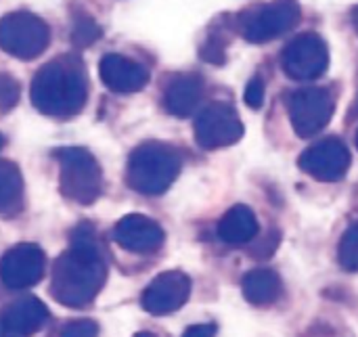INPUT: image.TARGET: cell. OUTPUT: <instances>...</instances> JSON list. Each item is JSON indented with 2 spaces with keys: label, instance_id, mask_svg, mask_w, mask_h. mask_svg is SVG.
<instances>
[{
  "label": "cell",
  "instance_id": "cell-1",
  "mask_svg": "<svg viewBox=\"0 0 358 337\" xmlns=\"http://www.w3.org/2000/svg\"><path fill=\"white\" fill-rule=\"evenodd\" d=\"M107 279L103 248L94 229L84 222L71 233L69 248L57 258L50 275V296L67 308L90 306Z\"/></svg>",
  "mask_w": 358,
  "mask_h": 337
},
{
  "label": "cell",
  "instance_id": "cell-2",
  "mask_svg": "<svg viewBox=\"0 0 358 337\" xmlns=\"http://www.w3.org/2000/svg\"><path fill=\"white\" fill-rule=\"evenodd\" d=\"M31 105L55 120L76 117L88 99V76L78 55H59L38 69L29 88Z\"/></svg>",
  "mask_w": 358,
  "mask_h": 337
},
{
  "label": "cell",
  "instance_id": "cell-3",
  "mask_svg": "<svg viewBox=\"0 0 358 337\" xmlns=\"http://www.w3.org/2000/svg\"><path fill=\"white\" fill-rule=\"evenodd\" d=\"M180 168H182V157L172 145L159 141H147L130 153L126 180L128 187L134 189L136 193L162 195L178 178Z\"/></svg>",
  "mask_w": 358,
  "mask_h": 337
},
{
  "label": "cell",
  "instance_id": "cell-4",
  "mask_svg": "<svg viewBox=\"0 0 358 337\" xmlns=\"http://www.w3.org/2000/svg\"><path fill=\"white\" fill-rule=\"evenodd\" d=\"M59 162L61 195L78 206H92L103 193V170L96 157L82 147H65L55 153Z\"/></svg>",
  "mask_w": 358,
  "mask_h": 337
},
{
  "label": "cell",
  "instance_id": "cell-5",
  "mask_svg": "<svg viewBox=\"0 0 358 337\" xmlns=\"http://www.w3.org/2000/svg\"><path fill=\"white\" fill-rule=\"evenodd\" d=\"M50 42L48 23L27 10H15L0 19V48L21 61L40 57Z\"/></svg>",
  "mask_w": 358,
  "mask_h": 337
},
{
  "label": "cell",
  "instance_id": "cell-6",
  "mask_svg": "<svg viewBox=\"0 0 358 337\" xmlns=\"http://www.w3.org/2000/svg\"><path fill=\"white\" fill-rule=\"evenodd\" d=\"M300 21V6L294 0H277L254 6L239 17V34L254 44L271 42Z\"/></svg>",
  "mask_w": 358,
  "mask_h": 337
},
{
  "label": "cell",
  "instance_id": "cell-7",
  "mask_svg": "<svg viewBox=\"0 0 358 337\" xmlns=\"http://www.w3.org/2000/svg\"><path fill=\"white\" fill-rule=\"evenodd\" d=\"M289 120L298 136L310 138L327 128L336 111V99L329 88L308 86L289 94Z\"/></svg>",
  "mask_w": 358,
  "mask_h": 337
},
{
  "label": "cell",
  "instance_id": "cell-8",
  "mask_svg": "<svg viewBox=\"0 0 358 337\" xmlns=\"http://www.w3.org/2000/svg\"><path fill=\"white\" fill-rule=\"evenodd\" d=\"M243 124L233 105L216 101L203 107L195 117V141L201 149H224L241 141Z\"/></svg>",
  "mask_w": 358,
  "mask_h": 337
},
{
  "label": "cell",
  "instance_id": "cell-9",
  "mask_svg": "<svg viewBox=\"0 0 358 337\" xmlns=\"http://www.w3.org/2000/svg\"><path fill=\"white\" fill-rule=\"evenodd\" d=\"M283 69L292 80L310 82L321 78L329 65V50L325 40L315 34L306 31L296 36L283 50Z\"/></svg>",
  "mask_w": 358,
  "mask_h": 337
},
{
  "label": "cell",
  "instance_id": "cell-10",
  "mask_svg": "<svg viewBox=\"0 0 358 337\" xmlns=\"http://www.w3.org/2000/svg\"><path fill=\"white\" fill-rule=\"evenodd\" d=\"M350 151L344 145V141L329 136L323 138L321 143L313 145L300 155V168L302 172L310 174L313 178L321 182H338L340 178L346 176L350 168Z\"/></svg>",
  "mask_w": 358,
  "mask_h": 337
},
{
  "label": "cell",
  "instance_id": "cell-11",
  "mask_svg": "<svg viewBox=\"0 0 358 337\" xmlns=\"http://www.w3.org/2000/svg\"><path fill=\"white\" fill-rule=\"evenodd\" d=\"M191 296V279L180 271H166L157 275L143 292L141 304L153 317L176 313Z\"/></svg>",
  "mask_w": 358,
  "mask_h": 337
},
{
  "label": "cell",
  "instance_id": "cell-12",
  "mask_svg": "<svg viewBox=\"0 0 358 337\" xmlns=\"http://www.w3.org/2000/svg\"><path fill=\"white\" fill-rule=\"evenodd\" d=\"M46 258L34 243L13 245L0 260V279L8 289H25L44 277Z\"/></svg>",
  "mask_w": 358,
  "mask_h": 337
},
{
  "label": "cell",
  "instance_id": "cell-13",
  "mask_svg": "<svg viewBox=\"0 0 358 337\" xmlns=\"http://www.w3.org/2000/svg\"><path fill=\"white\" fill-rule=\"evenodd\" d=\"M113 239L126 252L155 254L164 245L166 233L155 220L143 214H128L113 227Z\"/></svg>",
  "mask_w": 358,
  "mask_h": 337
},
{
  "label": "cell",
  "instance_id": "cell-14",
  "mask_svg": "<svg viewBox=\"0 0 358 337\" xmlns=\"http://www.w3.org/2000/svg\"><path fill=\"white\" fill-rule=\"evenodd\" d=\"M99 76L109 90L120 92V94L138 92L149 82V71L145 65H141L124 55H115V52H109L101 59Z\"/></svg>",
  "mask_w": 358,
  "mask_h": 337
},
{
  "label": "cell",
  "instance_id": "cell-15",
  "mask_svg": "<svg viewBox=\"0 0 358 337\" xmlns=\"http://www.w3.org/2000/svg\"><path fill=\"white\" fill-rule=\"evenodd\" d=\"M46 321H48V308L44 306V302H40L34 296H25L10 302L0 315V323L17 337L36 336Z\"/></svg>",
  "mask_w": 358,
  "mask_h": 337
},
{
  "label": "cell",
  "instance_id": "cell-16",
  "mask_svg": "<svg viewBox=\"0 0 358 337\" xmlns=\"http://www.w3.org/2000/svg\"><path fill=\"white\" fill-rule=\"evenodd\" d=\"M203 96V80L197 73L176 76L164 94V105L174 117H189L195 113Z\"/></svg>",
  "mask_w": 358,
  "mask_h": 337
},
{
  "label": "cell",
  "instance_id": "cell-17",
  "mask_svg": "<svg viewBox=\"0 0 358 337\" xmlns=\"http://www.w3.org/2000/svg\"><path fill=\"white\" fill-rule=\"evenodd\" d=\"M243 298L254 306H271L283 296V281L273 268H254L241 279Z\"/></svg>",
  "mask_w": 358,
  "mask_h": 337
},
{
  "label": "cell",
  "instance_id": "cell-18",
  "mask_svg": "<svg viewBox=\"0 0 358 337\" xmlns=\"http://www.w3.org/2000/svg\"><path fill=\"white\" fill-rule=\"evenodd\" d=\"M258 218L248 206H233L218 222V237L229 245L250 243L258 235Z\"/></svg>",
  "mask_w": 358,
  "mask_h": 337
},
{
  "label": "cell",
  "instance_id": "cell-19",
  "mask_svg": "<svg viewBox=\"0 0 358 337\" xmlns=\"http://www.w3.org/2000/svg\"><path fill=\"white\" fill-rule=\"evenodd\" d=\"M21 210H23L21 170L8 159H0V216L15 218Z\"/></svg>",
  "mask_w": 358,
  "mask_h": 337
},
{
  "label": "cell",
  "instance_id": "cell-20",
  "mask_svg": "<svg viewBox=\"0 0 358 337\" xmlns=\"http://www.w3.org/2000/svg\"><path fill=\"white\" fill-rule=\"evenodd\" d=\"M338 262L344 271L358 273V220L346 229L338 245Z\"/></svg>",
  "mask_w": 358,
  "mask_h": 337
},
{
  "label": "cell",
  "instance_id": "cell-21",
  "mask_svg": "<svg viewBox=\"0 0 358 337\" xmlns=\"http://www.w3.org/2000/svg\"><path fill=\"white\" fill-rule=\"evenodd\" d=\"M101 36H103L101 25L92 17H86V15L76 19L73 27H71V44L78 48H86V46L94 44Z\"/></svg>",
  "mask_w": 358,
  "mask_h": 337
},
{
  "label": "cell",
  "instance_id": "cell-22",
  "mask_svg": "<svg viewBox=\"0 0 358 337\" xmlns=\"http://www.w3.org/2000/svg\"><path fill=\"white\" fill-rule=\"evenodd\" d=\"M19 82L10 73H0V111H10L19 103Z\"/></svg>",
  "mask_w": 358,
  "mask_h": 337
},
{
  "label": "cell",
  "instance_id": "cell-23",
  "mask_svg": "<svg viewBox=\"0 0 358 337\" xmlns=\"http://www.w3.org/2000/svg\"><path fill=\"white\" fill-rule=\"evenodd\" d=\"M224 48H227V42H224L220 36L210 34V36H208V40L201 44L199 55H201V59H206V61H210V63H214V65H222V63H224V59H227Z\"/></svg>",
  "mask_w": 358,
  "mask_h": 337
},
{
  "label": "cell",
  "instance_id": "cell-24",
  "mask_svg": "<svg viewBox=\"0 0 358 337\" xmlns=\"http://www.w3.org/2000/svg\"><path fill=\"white\" fill-rule=\"evenodd\" d=\"M99 325L90 319H78L61 329V337H96Z\"/></svg>",
  "mask_w": 358,
  "mask_h": 337
},
{
  "label": "cell",
  "instance_id": "cell-25",
  "mask_svg": "<svg viewBox=\"0 0 358 337\" xmlns=\"http://www.w3.org/2000/svg\"><path fill=\"white\" fill-rule=\"evenodd\" d=\"M245 103L252 109L262 107V103H264V82H262V78H254L248 84V88H245Z\"/></svg>",
  "mask_w": 358,
  "mask_h": 337
},
{
  "label": "cell",
  "instance_id": "cell-26",
  "mask_svg": "<svg viewBox=\"0 0 358 337\" xmlns=\"http://www.w3.org/2000/svg\"><path fill=\"white\" fill-rule=\"evenodd\" d=\"M218 327L214 323H199V325H191L182 337H216Z\"/></svg>",
  "mask_w": 358,
  "mask_h": 337
},
{
  "label": "cell",
  "instance_id": "cell-27",
  "mask_svg": "<svg viewBox=\"0 0 358 337\" xmlns=\"http://www.w3.org/2000/svg\"><path fill=\"white\" fill-rule=\"evenodd\" d=\"M352 25H355V29H357L358 34V6L352 8Z\"/></svg>",
  "mask_w": 358,
  "mask_h": 337
},
{
  "label": "cell",
  "instance_id": "cell-28",
  "mask_svg": "<svg viewBox=\"0 0 358 337\" xmlns=\"http://www.w3.org/2000/svg\"><path fill=\"white\" fill-rule=\"evenodd\" d=\"M0 337H17V336H15V334H10V331L0 323Z\"/></svg>",
  "mask_w": 358,
  "mask_h": 337
},
{
  "label": "cell",
  "instance_id": "cell-29",
  "mask_svg": "<svg viewBox=\"0 0 358 337\" xmlns=\"http://www.w3.org/2000/svg\"><path fill=\"white\" fill-rule=\"evenodd\" d=\"M134 337H155L153 334H149V331H141V334H136Z\"/></svg>",
  "mask_w": 358,
  "mask_h": 337
},
{
  "label": "cell",
  "instance_id": "cell-30",
  "mask_svg": "<svg viewBox=\"0 0 358 337\" xmlns=\"http://www.w3.org/2000/svg\"><path fill=\"white\" fill-rule=\"evenodd\" d=\"M2 145H4V136L0 134V147H2Z\"/></svg>",
  "mask_w": 358,
  "mask_h": 337
},
{
  "label": "cell",
  "instance_id": "cell-31",
  "mask_svg": "<svg viewBox=\"0 0 358 337\" xmlns=\"http://www.w3.org/2000/svg\"><path fill=\"white\" fill-rule=\"evenodd\" d=\"M357 147H358V134H357Z\"/></svg>",
  "mask_w": 358,
  "mask_h": 337
}]
</instances>
